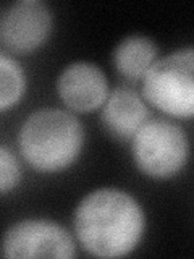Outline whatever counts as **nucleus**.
I'll list each match as a JSON object with an SVG mask.
<instances>
[{"label": "nucleus", "instance_id": "nucleus-2", "mask_svg": "<svg viewBox=\"0 0 194 259\" xmlns=\"http://www.w3.org/2000/svg\"><path fill=\"white\" fill-rule=\"evenodd\" d=\"M18 146L32 168L44 174L62 172L83 151L84 126L70 110L44 107L23 121Z\"/></svg>", "mask_w": 194, "mask_h": 259}, {"label": "nucleus", "instance_id": "nucleus-1", "mask_svg": "<svg viewBox=\"0 0 194 259\" xmlns=\"http://www.w3.org/2000/svg\"><path fill=\"white\" fill-rule=\"evenodd\" d=\"M73 229L87 253L99 257H121L136 249L144 235L146 215L131 193L99 188L79 201Z\"/></svg>", "mask_w": 194, "mask_h": 259}, {"label": "nucleus", "instance_id": "nucleus-5", "mask_svg": "<svg viewBox=\"0 0 194 259\" xmlns=\"http://www.w3.org/2000/svg\"><path fill=\"white\" fill-rule=\"evenodd\" d=\"M5 257H75L70 232L48 219H23L5 230L0 241Z\"/></svg>", "mask_w": 194, "mask_h": 259}, {"label": "nucleus", "instance_id": "nucleus-3", "mask_svg": "<svg viewBox=\"0 0 194 259\" xmlns=\"http://www.w3.org/2000/svg\"><path fill=\"white\" fill-rule=\"evenodd\" d=\"M142 99L165 115L191 118L194 113V49L159 57L142 76Z\"/></svg>", "mask_w": 194, "mask_h": 259}, {"label": "nucleus", "instance_id": "nucleus-8", "mask_svg": "<svg viewBox=\"0 0 194 259\" xmlns=\"http://www.w3.org/2000/svg\"><path fill=\"white\" fill-rule=\"evenodd\" d=\"M101 107V120L105 130L121 141L131 140L149 118L148 104L129 86H118L109 91Z\"/></svg>", "mask_w": 194, "mask_h": 259}, {"label": "nucleus", "instance_id": "nucleus-4", "mask_svg": "<svg viewBox=\"0 0 194 259\" xmlns=\"http://www.w3.org/2000/svg\"><path fill=\"white\" fill-rule=\"evenodd\" d=\"M136 167L151 178L180 174L189 157L184 130L168 118H148L131 138Z\"/></svg>", "mask_w": 194, "mask_h": 259}, {"label": "nucleus", "instance_id": "nucleus-10", "mask_svg": "<svg viewBox=\"0 0 194 259\" xmlns=\"http://www.w3.org/2000/svg\"><path fill=\"white\" fill-rule=\"evenodd\" d=\"M26 89V75L21 65L0 52V110L16 105Z\"/></svg>", "mask_w": 194, "mask_h": 259}, {"label": "nucleus", "instance_id": "nucleus-11", "mask_svg": "<svg viewBox=\"0 0 194 259\" xmlns=\"http://www.w3.org/2000/svg\"><path fill=\"white\" fill-rule=\"evenodd\" d=\"M21 182V165L15 152L0 144V194L15 190Z\"/></svg>", "mask_w": 194, "mask_h": 259}, {"label": "nucleus", "instance_id": "nucleus-6", "mask_svg": "<svg viewBox=\"0 0 194 259\" xmlns=\"http://www.w3.org/2000/svg\"><path fill=\"white\" fill-rule=\"evenodd\" d=\"M54 16L42 0H18L4 13L0 37L7 49L16 54H29L51 36Z\"/></svg>", "mask_w": 194, "mask_h": 259}, {"label": "nucleus", "instance_id": "nucleus-7", "mask_svg": "<svg viewBox=\"0 0 194 259\" xmlns=\"http://www.w3.org/2000/svg\"><path fill=\"white\" fill-rule=\"evenodd\" d=\"M57 93L70 110L84 113L99 109L104 104L109 94V81L99 65L78 60L60 71Z\"/></svg>", "mask_w": 194, "mask_h": 259}, {"label": "nucleus", "instance_id": "nucleus-9", "mask_svg": "<svg viewBox=\"0 0 194 259\" xmlns=\"http://www.w3.org/2000/svg\"><path fill=\"white\" fill-rule=\"evenodd\" d=\"M159 59V47L149 36L129 34L113 49V67L128 79H142L151 65Z\"/></svg>", "mask_w": 194, "mask_h": 259}]
</instances>
